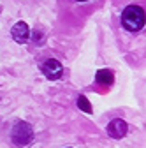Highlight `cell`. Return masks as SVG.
<instances>
[{
  "label": "cell",
  "mask_w": 146,
  "mask_h": 148,
  "mask_svg": "<svg viewBox=\"0 0 146 148\" xmlns=\"http://www.w3.org/2000/svg\"><path fill=\"white\" fill-rule=\"evenodd\" d=\"M11 35H12V39H14L16 42H20V44L27 42V41H28V35H30L28 25H27V23H23V21H18V23L12 27Z\"/></svg>",
  "instance_id": "5"
},
{
  "label": "cell",
  "mask_w": 146,
  "mask_h": 148,
  "mask_svg": "<svg viewBox=\"0 0 146 148\" xmlns=\"http://www.w3.org/2000/svg\"><path fill=\"white\" fill-rule=\"evenodd\" d=\"M107 134L111 136V138H115V139H121L125 134H127V131H129V125H127V122L125 120H121V118H115V120H111L107 123Z\"/></svg>",
  "instance_id": "4"
},
{
  "label": "cell",
  "mask_w": 146,
  "mask_h": 148,
  "mask_svg": "<svg viewBox=\"0 0 146 148\" xmlns=\"http://www.w3.org/2000/svg\"><path fill=\"white\" fill-rule=\"evenodd\" d=\"M78 106L85 111V113H92V106H90V102H88V99L85 95H79L78 97Z\"/></svg>",
  "instance_id": "7"
},
{
  "label": "cell",
  "mask_w": 146,
  "mask_h": 148,
  "mask_svg": "<svg viewBox=\"0 0 146 148\" xmlns=\"http://www.w3.org/2000/svg\"><path fill=\"white\" fill-rule=\"evenodd\" d=\"M41 71L44 72V76H46L48 79L55 81V79H58V78L62 76L63 67H62V64H60L58 60H55V58H48V60H44V62H42Z\"/></svg>",
  "instance_id": "3"
},
{
  "label": "cell",
  "mask_w": 146,
  "mask_h": 148,
  "mask_svg": "<svg viewBox=\"0 0 146 148\" xmlns=\"http://www.w3.org/2000/svg\"><path fill=\"white\" fill-rule=\"evenodd\" d=\"M11 139H12V143L16 146H27L33 139V129H32V125L27 123V122H18L12 127Z\"/></svg>",
  "instance_id": "2"
},
{
  "label": "cell",
  "mask_w": 146,
  "mask_h": 148,
  "mask_svg": "<svg viewBox=\"0 0 146 148\" xmlns=\"http://www.w3.org/2000/svg\"><path fill=\"white\" fill-rule=\"evenodd\" d=\"M95 79H97V83H99V85L107 86V85H111V83H113L115 74H113V71H109V69H100V71H97Z\"/></svg>",
  "instance_id": "6"
},
{
  "label": "cell",
  "mask_w": 146,
  "mask_h": 148,
  "mask_svg": "<svg viewBox=\"0 0 146 148\" xmlns=\"http://www.w3.org/2000/svg\"><path fill=\"white\" fill-rule=\"evenodd\" d=\"M146 23V12L141 5L130 4L121 12V25L129 32H139Z\"/></svg>",
  "instance_id": "1"
},
{
  "label": "cell",
  "mask_w": 146,
  "mask_h": 148,
  "mask_svg": "<svg viewBox=\"0 0 146 148\" xmlns=\"http://www.w3.org/2000/svg\"><path fill=\"white\" fill-rule=\"evenodd\" d=\"M78 2H86V0H78Z\"/></svg>",
  "instance_id": "8"
}]
</instances>
